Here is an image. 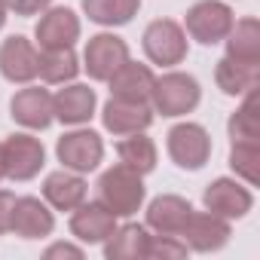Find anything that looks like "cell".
I'll list each match as a JSON object with an SVG mask.
<instances>
[{
  "instance_id": "6da1fadb",
  "label": "cell",
  "mask_w": 260,
  "mask_h": 260,
  "mask_svg": "<svg viewBox=\"0 0 260 260\" xmlns=\"http://www.w3.org/2000/svg\"><path fill=\"white\" fill-rule=\"evenodd\" d=\"M98 196H101V205H107L116 217H128L144 202V181L135 169L119 162V166H113L101 175Z\"/></svg>"
},
{
  "instance_id": "4316f807",
  "label": "cell",
  "mask_w": 260,
  "mask_h": 260,
  "mask_svg": "<svg viewBox=\"0 0 260 260\" xmlns=\"http://www.w3.org/2000/svg\"><path fill=\"white\" fill-rule=\"evenodd\" d=\"M230 138L233 141H260V116H257V92L251 89L245 104L230 119Z\"/></svg>"
},
{
  "instance_id": "9a60e30c",
  "label": "cell",
  "mask_w": 260,
  "mask_h": 260,
  "mask_svg": "<svg viewBox=\"0 0 260 260\" xmlns=\"http://www.w3.org/2000/svg\"><path fill=\"white\" fill-rule=\"evenodd\" d=\"M10 110H13V119L25 128H46L55 119L52 116V95L40 86L16 92L10 101Z\"/></svg>"
},
{
  "instance_id": "8fae6325",
  "label": "cell",
  "mask_w": 260,
  "mask_h": 260,
  "mask_svg": "<svg viewBox=\"0 0 260 260\" xmlns=\"http://www.w3.org/2000/svg\"><path fill=\"white\" fill-rule=\"evenodd\" d=\"M104 128L113 135H132V132H144L153 122V110L147 107V101H122V98H110L104 104Z\"/></svg>"
},
{
  "instance_id": "d4e9b609",
  "label": "cell",
  "mask_w": 260,
  "mask_h": 260,
  "mask_svg": "<svg viewBox=\"0 0 260 260\" xmlns=\"http://www.w3.org/2000/svg\"><path fill=\"white\" fill-rule=\"evenodd\" d=\"M83 10L92 22L98 25H128L138 10H141V0H83Z\"/></svg>"
},
{
  "instance_id": "7a4b0ae2",
  "label": "cell",
  "mask_w": 260,
  "mask_h": 260,
  "mask_svg": "<svg viewBox=\"0 0 260 260\" xmlns=\"http://www.w3.org/2000/svg\"><path fill=\"white\" fill-rule=\"evenodd\" d=\"M233 28V10L226 4H217V0H199L187 10V22L184 31L199 40L202 46H214L220 43Z\"/></svg>"
},
{
  "instance_id": "44dd1931",
  "label": "cell",
  "mask_w": 260,
  "mask_h": 260,
  "mask_svg": "<svg viewBox=\"0 0 260 260\" xmlns=\"http://www.w3.org/2000/svg\"><path fill=\"white\" fill-rule=\"evenodd\" d=\"M150 233H147V226H141V223H125V226H119V230H113L110 236H107V245H104V257L107 260H128V257H147V251H150Z\"/></svg>"
},
{
  "instance_id": "5b68a950",
  "label": "cell",
  "mask_w": 260,
  "mask_h": 260,
  "mask_svg": "<svg viewBox=\"0 0 260 260\" xmlns=\"http://www.w3.org/2000/svg\"><path fill=\"white\" fill-rule=\"evenodd\" d=\"M169 156L178 169L196 172L211 156V138L199 122H181L169 132Z\"/></svg>"
},
{
  "instance_id": "836d02e7",
  "label": "cell",
  "mask_w": 260,
  "mask_h": 260,
  "mask_svg": "<svg viewBox=\"0 0 260 260\" xmlns=\"http://www.w3.org/2000/svg\"><path fill=\"white\" fill-rule=\"evenodd\" d=\"M0 178H4V162H0Z\"/></svg>"
},
{
  "instance_id": "277c9868",
  "label": "cell",
  "mask_w": 260,
  "mask_h": 260,
  "mask_svg": "<svg viewBox=\"0 0 260 260\" xmlns=\"http://www.w3.org/2000/svg\"><path fill=\"white\" fill-rule=\"evenodd\" d=\"M46 150L31 135H10L0 144V162H4V178L13 181H31L43 169Z\"/></svg>"
},
{
  "instance_id": "3957f363",
  "label": "cell",
  "mask_w": 260,
  "mask_h": 260,
  "mask_svg": "<svg viewBox=\"0 0 260 260\" xmlns=\"http://www.w3.org/2000/svg\"><path fill=\"white\" fill-rule=\"evenodd\" d=\"M150 98H153V107L162 116H181V113H190L199 104V83L190 74L175 71V74H166V77L153 80Z\"/></svg>"
},
{
  "instance_id": "4dcf8cb0",
  "label": "cell",
  "mask_w": 260,
  "mask_h": 260,
  "mask_svg": "<svg viewBox=\"0 0 260 260\" xmlns=\"http://www.w3.org/2000/svg\"><path fill=\"white\" fill-rule=\"evenodd\" d=\"M13 211H16V196L10 190H0V236L13 233Z\"/></svg>"
},
{
  "instance_id": "9c48e42d",
  "label": "cell",
  "mask_w": 260,
  "mask_h": 260,
  "mask_svg": "<svg viewBox=\"0 0 260 260\" xmlns=\"http://www.w3.org/2000/svg\"><path fill=\"white\" fill-rule=\"evenodd\" d=\"M178 239H184V245H190L196 251H217L230 239V223L211 211H190Z\"/></svg>"
},
{
  "instance_id": "e0dca14e",
  "label": "cell",
  "mask_w": 260,
  "mask_h": 260,
  "mask_svg": "<svg viewBox=\"0 0 260 260\" xmlns=\"http://www.w3.org/2000/svg\"><path fill=\"white\" fill-rule=\"evenodd\" d=\"M55 226L52 211L37 199V196H22L16 199V211H13V233L22 239H40L49 236Z\"/></svg>"
},
{
  "instance_id": "ac0fdd59",
  "label": "cell",
  "mask_w": 260,
  "mask_h": 260,
  "mask_svg": "<svg viewBox=\"0 0 260 260\" xmlns=\"http://www.w3.org/2000/svg\"><path fill=\"white\" fill-rule=\"evenodd\" d=\"M190 211L193 205L181 196H156L147 208V226L156 230V236H178Z\"/></svg>"
},
{
  "instance_id": "5bb4252c",
  "label": "cell",
  "mask_w": 260,
  "mask_h": 260,
  "mask_svg": "<svg viewBox=\"0 0 260 260\" xmlns=\"http://www.w3.org/2000/svg\"><path fill=\"white\" fill-rule=\"evenodd\" d=\"M116 230V214L101 205V202H83L80 208H74V217H71V233L80 239V242H89V245H98V242H107V236Z\"/></svg>"
},
{
  "instance_id": "30bf717a",
  "label": "cell",
  "mask_w": 260,
  "mask_h": 260,
  "mask_svg": "<svg viewBox=\"0 0 260 260\" xmlns=\"http://www.w3.org/2000/svg\"><path fill=\"white\" fill-rule=\"evenodd\" d=\"M80 37V19L68 7H55L40 16L37 22V43L40 49H68Z\"/></svg>"
},
{
  "instance_id": "7c38bea8",
  "label": "cell",
  "mask_w": 260,
  "mask_h": 260,
  "mask_svg": "<svg viewBox=\"0 0 260 260\" xmlns=\"http://www.w3.org/2000/svg\"><path fill=\"white\" fill-rule=\"evenodd\" d=\"M251 205H254L251 193H248L242 184L230 181V178H217V181L208 184V190H205V208H208L211 214L223 217V220H230V217H245V214L251 211Z\"/></svg>"
},
{
  "instance_id": "603a6c76",
  "label": "cell",
  "mask_w": 260,
  "mask_h": 260,
  "mask_svg": "<svg viewBox=\"0 0 260 260\" xmlns=\"http://www.w3.org/2000/svg\"><path fill=\"white\" fill-rule=\"evenodd\" d=\"M217 86L226 92V95H248L251 89H257V64H242V61H233V58H220L217 61Z\"/></svg>"
},
{
  "instance_id": "ffe728a7",
  "label": "cell",
  "mask_w": 260,
  "mask_h": 260,
  "mask_svg": "<svg viewBox=\"0 0 260 260\" xmlns=\"http://www.w3.org/2000/svg\"><path fill=\"white\" fill-rule=\"evenodd\" d=\"M43 196L58 211H74L86 202V181L74 172H52L43 184Z\"/></svg>"
},
{
  "instance_id": "83f0119b",
  "label": "cell",
  "mask_w": 260,
  "mask_h": 260,
  "mask_svg": "<svg viewBox=\"0 0 260 260\" xmlns=\"http://www.w3.org/2000/svg\"><path fill=\"white\" fill-rule=\"evenodd\" d=\"M230 166L248 184H257L260 181V141H233Z\"/></svg>"
},
{
  "instance_id": "d6a6232c",
  "label": "cell",
  "mask_w": 260,
  "mask_h": 260,
  "mask_svg": "<svg viewBox=\"0 0 260 260\" xmlns=\"http://www.w3.org/2000/svg\"><path fill=\"white\" fill-rule=\"evenodd\" d=\"M7 25V7H4V0H0V28Z\"/></svg>"
},
{
  "instance_id": "484cf974",
  "label": "cell",
  "mask_w": 260,
  "mask_h": 260,
  "mask_svg": "<svg viewBox=\"0 0 260 260\" xmlns=\"http://www.w3.org/2000/svg\"><path fill=\"white\" fill-rule=\"evenodd\" d=\"M77 71H80V64H77V55H74L71 46H68V49H43V52L37 55V74H40L49 86H58V83L74 80Z\"/></svg>"
},
{
  "instance_id": "ba28073f",
  "label": "cell",
  "mask_w": 260,
  "mask_h": 260,
  "mask_svg": "<svg viewBox=\"0 0 260 260\" xmlns=\"http://www.w3.org/2000/svg\"><path fill=\"white\" fill-rule=\"evenodd\" d=\"M86 71L92 80H110L125 61H128V46L116 34H98L86 43Z\"/></svg>"
},
{
  "instance_id": "8992f818",
  "label": "cell",
  "mask_w": 260,
  "mask_h": 260,
  "mask_svg": "<svg viewBox=\"0 0 260 260\" xmlns=\"http://www.w3.org/2000/svg\"><path fill=\"white\" fill-rule=\"evenodd\" d=\"M144 52L153 64H181L187 58V31L172 19H156L144 31Z\"/></svg>"
},
{
  "instance_id": "2e32d148",
  "label": "cell",
  "mask_w": 260,
  "mask_h": 260,
  "mask_svg": "<svg viewBox=\"0 0 260 260\" xmlns=\"http://www.w3.org/2000/svg\"><path fill=\"white\" fill-rule=\"evenodd\" d=\"M95 110V89L89 86H68L52 95V116L61 119L64 125H80L92 116Z\"/></svg>"
},
{
  "instance_id": "cb8c5ba5",
  "label": "cell",
  "mask_w": 260,
  "mask_h": 260,
  "mask_svg": "<svg viewBox=\"0 0 260 260\" xmlns=\"http://www.w3.org/2000/svg\"><path fill=\"white\" fill-rule=\"evenodd\" d=\"M116 153H119V162L128 166V169H135L138 175H147L156 169V144L141 135V132H132V135H125V141L116 144Z\"/></svg>"
},
{
  "instance_id": "52a82bcc",
  "label": "cell",
  "mask_w": 260,
  "mask_h": 260,
  "mask_svg": "<svg viewBox=\"0 0 260 260\" xmlns=\"http://www.w3.org/2000/svg\"><path fill=\"white\" fill-rule=\"evenodd\" d=\"M55 153L64 162V169L80 175V172L98 169V162L104 156V144H101V138L92 132V128H80V132H68V135L58 138Z\"/></svg>"
},
{
  "instance_id": "d6986e66",
  "label": "cell",
  "mask_w": 260,
  "mask_h": 260,
  "mask_svg": "<svg viewBox=\"0 0 260 260\" xmlns=\"http://www.w3.org/2000/svg\"><path fill=\"white\" fill-rule=\"evenodd\" d=\"M153 71L147 64H132L125 61L113 77H110V92L113 98H122V101H147L150 98V89H153Z\"/></svg>"
},
{
  "instance_id": "4fadbf2b",
  "label": "cell",
  "mask_w": 260,
  "mask_h": 260,
  "mask_svg": "<svg viewBox=\"0 0 260 260\" xmlns=\"http://www.w3.org/2000/svg\"><path fill=\"white\" fill-rule=\"evenodd\" d=\"M37 55L28 37H10L0 46V74L10 83H31L37 77Z\"/></svg>"
},
{
  "instance_id": "f1b7e54d",
  "label": "cell",
  "mask_w": 260,
  "mask_h": 260,
  "mask_svg": "<svg viewBox=\"0 0 260 260\" xmlns=\"http://www.w3.org/2000/svg\"><path fill=\"white\" fill-rule=\"evenodd\" d=\"M187 245L178 242V236H153L150 239V251L147 257H184Z\"/></svg>"
},
{
  "instance_id": "7402d4cb",
  "label": "cell",
  "mask_w": 260,
  "mask_h": 260,
  "mask_svg": "<svg viewBox=\"0 0 260 260\" xmlns=\"http://www.w3.org/2000/svg\"><path fill=\"white\" fill-rule=\"evenodd\" d=\"M226 58L242 64H260V25L257 19H242L226 34Z\"/></svg>"
},
{
  "instance_id": "1f68e13d",
  "label": "cell",
  "mask_w": 260,
  "mask_h": 260,
  "mask_svg": "<svg viewBox=\"0 0 260 260\" xmlns=\"http://www.w3.org/2000/svg\"><path fill=\"white\" fill-rule=\"evenodd\" d=\"M52 257H83V251L74 248V245H52L46 251V260H52Z\"/></svg>"
},
{
  "instance_id": "f546056e",
  "label": "cell",
  "mask_w": 260,
  "mask_h": 260,
  "mask_svg": "<svg viewBox=\"0 0 260 260\" xmlns=\"http://www.w3.org/2000/svg\"><path fill=\"white\" fill-rule=\"evenodd\" d=\"M49 4H52V0H4V7L13 10L16 16H37V13H43Z\"/></svg>"
}]
</instances>
